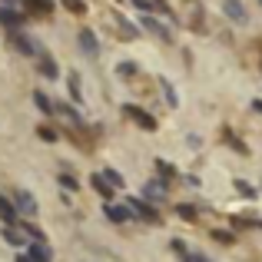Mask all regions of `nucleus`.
I'll return each instance as SVG.
<instances>
[{
    "mask_svg": "<svg viewBox=\"0 0 262 262\" xmlns=\"http://www.w3.org/2000/svg\"><path fill=\"white\" fill-rule=\"evenodd\" d=\"M10 43L17 47V50L24 53V57H40V53H43V50H40V43H37V40L24 37V33H20V30H13V33H10Z\"/></svg>",
    "mask_w": 262,
    "mask_h": 262,
    "instance_id": "f257e3e1",
    "label": "nucleus"
},
{
    "mask_svg": "<svg viewBox=\"0 0 262 262\" xmlns=\"http://www.w3.org/2000/svg\"><path fill=\"white\" fill-rule=\"evenodd\" d=\"M126 206H129V209H133L140 219H146V223H160V212H156V206H149L146 199H129Z\"/></svg>",
    "mask_w": 262,
    "mask_h": 262,
    "instance_id": "f03ea898",
    "label": "nucleus"
},
{
    "mask_svg": "<svg viewBox=\"0 0 262 262\" xmlns=\"http://www.w3.org/2000/svg\"><path fill=\"white\" fill-rule=\"evenodd\" d=\"M80 50L86 53V57H100V40H96V33L90 30V27H83V30H80Z\"/></svg>",
    "mask_w": 262,
    "mask_h": 262,
    "instance_id": "7ed1b4c3",
    "label": "nucleus"
},
{
    "mask_svg": "<svg viewBox=\"0 0 262 262\" xmlns=\"http://www.w3.org/2000/svg\"><path fill=\"white\" fill-rule=\"evenodd\" d=\"M37 70L43 73L47 80H57L60 77V67H57V60H53L50 53H40V57H37Z\"/></svg>",
    "mask_w": 262,
    "mask_h": 262,
    "instance_id": "20e7f679",
    "label": "nucleus"
},
{
    "mask_svg": "<svg viewBox=\"0 0 262 262\" xmlns=\"http://www.w3.org/2000/svg\"><path fill=\"white\" fill-rule=\"evenodd\" d=\"M90 186H93V189L100 192V196L106 199V203H110V199H113V189H116V186L110 183V179L103 176V173H93V176H90Z\"/></svg>",
    "mask_w": 262,
    "mask_h": 262,
    "instance_id": "39448f33",
    "label": "nucleus"
},
{
    "mask_svg": "<svg viewBox=\"0 0 262 262\" xmlns=\"http://www.w3.org/2000/svg\"><path fill=\"white\" fill-rule=\"evenodd\" d=\"M143 27H146L149 33H156V37H163V40H173V30H169V27H163L153 13H143Z\"/></svg>",
    "mask_w": 262,
    "mask_h": 262,
    "instance_id": "423d86ee",
    "label": "nucleus"
},
{
    "mask_svg": "<svg viewBox=\"0 0 262 262\" xmlns=\"http://www.w3.org/2000/svg\"><path fill=\"white\" fill-rule=\"evenodd\" d=\"M17 203H13V199H7L4 192H0V219H4L7 226H17Z\"/></svg>",
    "mask_w": 262,
    "mask_h": 262,
    "instance_id": "0eeeda50",
    "label": "nucleus"
},
{
    "mask_svg": "<svg viewBox=\"0 0 262 262\" xmlns=\"http://www.w3.org/2000/svg\"><path fill=\"white\" fill-rule=\"evenodd\" d=\"M103 212H106L110 223H126V219L133 216V209H129V206H116V203H106V206H103Z\"/></svg>",
    "mask_w": 262,
    "mask_h": 262,
    "instance_id": "6e6552de",
    "label": "nucleus"
},
{
    "mask_svg": "<svg viewBox=\"0 0 262 262\" xmlns=\"http://www.w3.org/2000/svg\"><path fill=\"white\" fill-rule=\"evenodd\" d=\"M223 10L229 20H236V24H246L249 20V13H246V7L239 4V0H223Z\"/></svg>",
    "mask_w": 262,
    "mask_h": 262,
    "instance_id": "1a4fd4ad",
    "label": "nucleus"
},
{
    "mask_svg": "<svg viewBox=\"0 0 262 262\" xmlns=\"http://www.w3.org/2000/svg\"><path fill=\"white\" fill-rule=\"evenodd\" d=\"M0 24L10 27V30H20L24 27V13H17L13 7H0Z\"/></svg>",
    "mask_w": 262,
    "mask_h": 262,
    "instance_id": "9d476101",
    "label": "nucleus"
},
{
    "mask_svg": "<svg viewBox=\"0 0 262 262\" xmlns=\"http://www.w3.org/2000/svg\"><path fill=\"white\" fill-rule=\"evenodd\" d=\"M13 203H17V209H20V212H30V216H37V199H33L27 189H20L17 196H13Z\"/></svg>",
    "mask_w": 262,
    "mask_h": 262,
    "instance_id": "9b49d317",
    "label": "nucleus"
},
{
    "mask_svg": "<svg viewBox=\"0 0 262 262\" xmlns=\"http://www.w3.org/2000/svg\"><path fill=\"white\" fill-rule=\"evenodd\" d=\"M126 113H129V116H133V120H136V123H140V126H143V129H149V133H153V129H156V120H153V116H149V113H146V110H140V106H126Z\"/></svg>",
    "mask_w": 262,
    "mask_h": 262,
    "instance_id": "f8f14e48",
    "label": "nucleus"
},
{
    "mask_svg": "<svg viewBox=\"0 0 262 262\" xmlns=\"http://www.w3.org/2000/svg\"><path fill=\"white\" fill-rule=\"evenodd\" d=\"M143 196L153 199V203H163L166 199V183H146L143 186Z\"/></svg>",
    "mask_w": 262,
    "mask_h": 262,
    "instance_id": "ddd939ff",
    "label": "nucleus"
},
{
    "mask_svg": "<svg viewBox=\"0 0 262 262\" xmlns=\"http://www.w3.org/2000/svg\"><path fill=\"white\" fill-rule=\"evenodd\" d=\"M24 4H27V10H30V13H40V17L53 13V7H57L53 0H24Z\"/></svg>",
    "mask_w": 262,
    "mask_h": 262,
    "instance_id": "4468645a",
    "label": "nucleus"
},
{
    "mask_svg": "<svg viewBox=\"0 0 262 262\" xmlns=\"http://www.w3.org/2000/svg\"><path fill=\"white\" fill-rule=\"evenodd\" d=\"M33 103H37V106L43 110L47 116H50V113H57V103H50V96H47L43 90H33Z\"/></svg>",
    "mask_w": 262,
    "mask_h": 262,
    "instance_id": "2eb2a0df",
    "label": "nucleus"
},
{
    "mask_svg": "<svg viewBox=\"0 0 262 262\" xmlns=\"http://www.w3.org/2000/svg\"><path fill=\"white\" fill-rule=\"evenodd\" d=\"M33 262H50V249H47V243H30V252H27Z\"/></svg>",
    "mask_w": 262,
    "mask_h": 262,
    "instance_id": "dca6fc26",
    "label": "nucleus"
},
{
    "mask_svg": "<svg viewBox=\"0 0 262 262\" xmlns=\"http://www.w3.org/2000/svg\"><path fill=\"white\" fill-rule=\"evenodd\" d=\"M67 86H70L73 103H83V90H80V77H77V73H70V77H67Z\"/></svg>",
    "mask_w": 262,
    "mask_h": 262,
    "instance_id": "f3484780",
    "label": "nucleus"
},
{
    "mask_svg": "<svg viewBox=\"0 0 262 262\" xmlns=\"http://www.w3.org/2000/svg\"><path fill=\"white\" fill-rule=\"evenodd\" d=\"M160 86H163V93H166V103H169V106H179V96H176V90H173V83H169L166 77L160 80Z\"/></svg>",
    "mask_w": 262,
    "mask_h": 262,
    "instance_id": "a211bd4d",
    "label": "nucleus"
},
{
    "mask_svg": "<svg viewBox=\"0 0 262 262\" xmlns=\"http://www.w3.org/2000/svg\"><path fill=\"white\" fill-rule=\"evenodd\" d=\"M24 236H27V239H33V243H47L43 229H37V226H30V223H24Z\"/></svg>",
    "mask_w": 262,
    "mask_h": 262,
    "instance_id": "6ab92c4d",
    "label": "nucleus"
},
{
    "mask_svg": "<svg viewBox=\"0 0 262 262\" xmlns=\"http://www.w3.org/2000/svg\"><path fill=\"white\" fill-rule=\"evenodd\" d=\"M116 73H120V77H136V73H140V67H136L133 60H123V63L116 67Z\"/></svg>",
    "mask_w": 262,
    "mask_h": 262,
    "instance_id": "aec40b11",
    "label": "nucleus"
},
{
    "mask_svg": "<svg viewBox=\"0 0 262 262\" xmlns=\"http://www.w3.org/2000/svg\"><path fill=\"white\" fill-rule=\"evenodd\" d=\"M57 113H63V116H67V120H73V123H80V113H77V110H73V106H70V103H60V100H57Z\"/></svg>",
    "mask_w": 262,
    "mask_h": 262,
    "instance_id": "412c9836",
    "label": "nucleus"
},
{
    "mask_svg": "<svg viewBox=\"0 0 262 262\" xmlns=\"http://www.w3.org/2000/svg\"><path fill=\"white\" fill-rule=\"evenodd\" d=\"M57 183H60V186H63V189H67V192H77V189H80V183H77V179H73L70 173H60V179H57Z\"/></svg>",
    "mask_w": 262,
    "mask_h": 262,
    "instance_id": "4be33fe9",
    "label": "nucleus"
},
{
    "mask_svg": "<svg viewBox=\"0 0 262 262\" xmlns=\"http://www.w3.org/2000/svg\"><path fill=\"white\" fill-rule=\"evenodd\" d=\"M4 243H10V246H20V243H24V236H20V232L13 229V226H7V229H4Z\"/></svg>",
    "mask_w": 262,
    "mask_h": 262,
    "instance_id": "5701e85b",
    "label": "nucleus"
},
{
    "mask_svg": "<svg viewBox=\"0 0 262 262\" xmlns=\"http://www.w3.org/2000/svg\"><path fill=\"white\" fill-rule=\"evenodd\" d=\"M212 239H216V243H223V246H232V243H236V236H232L229 229H216V232H212Z\"/></svg>",
    "mask_w": 262,
    "mask_h": 262,
    "instance_id": "b1692460",
    "label": "nucleus"
},
{
    "mask_svg": "<svg viewBox=\"0 0 262 262\" xmlns=\"http://www.w3.org/2000/svg\"><path fill=\"white\" fill-rule=\"evenodd\" d=\"M156 173H160L163 179H173V176H176V169H173V166H169V163H166V160H156Z\"/></svg>",
    "mask_w": 262,
    "mask_h": 262,
    "instance_id": "393cba45",
    "label": "nucleus"
},
{
    "mask_svg": "<svg viewBox=\"0 0 262 262\" xmlns=\"http://www.w3.org/2000/svg\"><path fill=\"white\" fill-rule=\"evenodd\" d=\"M37 133H40V140H47V143H57V129H53V126H40Z\"/></svg>",
    "mask_w": 262,
    "mask_h": 262,
    "instance_id": "a878e982",
    "label": "nucleus"
},
{
    "mask_svg": "<svg viewBox=\"0 0 262 262\" xmlns=\"http://www.w3.org/2000/svg\"><path fill=\"white\" fill-rule=\"evenodd\" d=\"M63 7H67L70 13H83V10H86V7H83V0H63Z\"/></svg>",
    "mask_w": 262,
    "mask_h": 262,
    "instance_id": "bb28decb",
    "label": "nucleus"
},
{
    "mask_svg": "<svg viewBox=\"0 0 262 262\" xmlns=\"http://www.w3.org/2000/svg\"><path fill=\"white\" fill-rule=\"evenodd\" d=\"M236 189H239V192H243V196H246V199H252V196H256V189H252V186H249V183H246V179H239V183H236Z\"/></svg>",
    "mask_w": 262,
    "mask_h": 262,
    "instance_id": "cd10ccee",
    "label": "nucleus"
},
{
    "mask_svg": "<svg viewBox=\"0 0 262 262\" xmlns=\"http://www.w3.org/2000/svg\"><path fill=\"white\" fill-rule=\"evenodd\" d=\"M176 212H179V219H196V209H192V206H176Z\"/></svg>",
    "mask_w": 262,
    "mask_h": 262,
    "instance_id": "c85d7f7f",
    "label": "nucleus"
},
{
    "mask_svg": "<svg viewBox=\"0 0 262 262\" xmlns=\"http://www.w3.org/2000/svg\"><path fill=\"white\" fill-rule=\"evenodd\" d=\"M103 176H106V179H110V183H113V186H116V189H120V186H123V176H120V173H116V169H106V173H103Z\"/></svg>",
    "mask_w": 262,
    "mask_h": 262,
    "instance_id": "c756f323",
    "label": "nucleus"
},
{
    "mask_svg": "<svg viewBox=\"0 0 262 262\" xmlns=\"http://www.w3.org/2000/svg\"><path fill=\"white\" fill-rule=\"evenodd\" d=\"M183 262H209V259H206L203 252H186V256H183Z\"/></svg>",
    "mask_w": 262,
    "mask_h": 262,
    "instance_id": "7c9ffc66",
    "label": "nucleus"
},
{
    "mask_svg": "<svg viewBox=\"0 0 262 262\" xmlns=\"http://www.w3.org/2000/svg\"><path fill=\"white\" fill-rule=\"evenodd\" d=\"M252 110H256V113H262V100H252Z\"/></svg>",
    "mask_w": 262,
    "mask_h": 262,
    "instance_id": "2f4dec72",
    "label": "nucleus"
},
{
    "mask_svg": "<svg viewBox=\"0 0 262 262\" xmlns=\"http://www.w3.org/2000/svg\"><path fill=\"white\" fill-rule=\"evenodd\" d=\"M20 4V0H4V7H17Z\"/></svg>",
    "mask_w": 262,
    "mask_h": 262,
    "instance_id": "473e14b6",
    "label": "nucleus"
},
{
    "mask_svg": "<svg viewBox=\"0 0 262 262\" xmlns=\"http://www.w3.org/2000/svg\"><path fill=\"white\" fill-rule=\"evenodd\" d=\"M17 262H33V259H30V256H20V259H17Z\"/></svg>",
    "mask_w": 262,
    "mask_h": 262,
    "instance_id": "72a5a7b5",
    "label": "nucleus"
},
{
    "mask_svg": "<svg viewBox=\"0 0 262 262\" xmlns=\"http://www.w3.org/2000/svg\"><path fill=\"white\" fill-rule=\"evenodd\" d=\"M259 4H262V0H259Z\"/></svg>",
    "mask_w": 262,
    "mask_h": 262,
    "instance_id": "f704fd0d",
    "label": "nucleus"
}]
</instances>
